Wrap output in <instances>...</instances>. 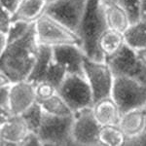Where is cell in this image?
<instances>
[{
	"mask_svg": "<svg viewBox=\"0 0 146 146\" xmlns=\"http://www.w3.org/2000/svg\"><path fill=\"white\" fill-rule=\"evenodd\" d=\"M34 25L22 38L10 42L0 53V72L13 83L27 80L39 50Z\"/></svg>",
	"mask_w": 146,
	"mask_h": 146,
	"instance_id": "6da1fadb",
	"label": "cell"
},
{
	"mask_svg": "<svg viewBox=\"0 0 146 146\" xmlns=\"http://www.w3.org/2000/svg\"><path fill=\"white\" fill-rule=\"evenodd\" d=\"M106 29L108 27L101 0H88L84 17L77 31L81 48L87 58L95 60H104L98 48V42Z\"/></svg>",
	"mask_w": 146,
	"mask_h": 146,
	"instance_id": "7a4b0ae2",
	"label": "cell"
},
{
	"mask_svg": "<svg viewBox=\"0 0 146 146\" xmlns=\"http://www.w3.org/2000/svg\"><path fill=\"white\" fill-rule=\"evenodd\" d=\"M35 34L39 45L56 48L63 45H79L80 39L75 32L58 21L44 14L34 23Z\"/></svg>",
	"mask_w": 146,
	"mask_h": 146,
	"instance_id": "3957f363",
	"label": "cell"
},
{
	"mask_svg": "<svg viewBox=\"0 0 146 146\" xmlns=\"http://www.w3.org/2000/svg\"><path fill=\"white\" fill-rule=\"evenodd\" d=\"M58 94L73 113L92 108L95 103L93 93L85 75H67L58 89Z\"/></svg>",
	"mask_w": 146,
	"mask_h": 146,
	"instance_id": "277c9868",
	"label": "cell"
},
{
	"mask_svg": "<svg viewBox=\"0 0 146 146\" xmlns=\"http://www.w3.org/2000/svg\"><path fill=\"white\" fill-rule=\"evenodd\" d=\"M111 98L122 113L146 106V85L127 77H115Z\"/></svg>",
	"mask_w": 146,
	"mask_h": 146,
	"instance_id": "5b68a950",
	"label": "cell"
},
{
	"mask_svg": "<svg viewBox=\"0 0 146 146\" xmlns=\"http://www.w3.org/2000/svg\"><path fill=\"white\" fill-rule=\"evenodd\" d=\"M72 120L73 115L54 116L44 112L43 120L37 133L42 145H74L71 135Z\"/></svg>",
	"mask_w": 146,
	"mask_h": 146,
	"instance_id": "8992f818",
	"label": "cell"
},
{
	"mask_svg": "<svg viewBox=\"0 0 146 146\" xmlns=\"http://www.w3.org/2000/svg\"><path fill=\"white\" fill-rule=\"evenodd\" d=\"M84 75L91 87L95 102L111 96L115 75L105 60H95L86 58Z\"/></svg>",
	"mask_w": 146,
	"mask_h": 146,
	"instance_id": "52a82bcc",
	"label": "cell"
},
{
	"mask_svg": "<svg viewBox=\"0 0 146 146\" xmlns=\"http://www.w3.org/2000/svg\"><path fill=\"white\" fill-rule=\"evenodd\" d=\"M104 60L111 68L115 77L131 78L146 85V67L138 60L135 51L126 44Z\"/></svg>",
	"mask_w": 146,
	"mask_h": 146,
	"instance_id": "ba28073f",
	"label": "cell"
},
{
	"mask_svg": "<svg viewBox=\"0 0 146 146\" xmlns=\"http://www.w3.org/2000/svg\"><path fill=\"white\" fill-rule=\"evenodd\" d=\"M88 0H56L48 3L45 14L77 34Z\"/></svg>",
	"mask_w": 146,
	"mask_h": 146,
	"instance_id": "9c48e42d",
	"label": "cell"
},
{
	"mask_svg": "<svg viewBox=\"0 0 146 146\" xmlns=\"http://www.w3.org/2000/svg\"><path fill=\"white\" fill-rule=\"evenodd\" d=\"M100 125L98 123L92 108L81 110L73 114L71 135L74 145H100L98 133Z\"/></svg>",
	"mask_w": 146,
	"mask_h": 146,
	"instance_id": "30bf717a",
	"label": "cell"
},
{
	"mask_svg": "<svg viewBox=\"0 0 146 146\" xmlns=\"http://www.w3.org/2000/svg\"><path fill=\"white\" fill-rule=\"evenodd\" d=\"M54 60L67 75H84V62L87 58L79 45H63L53 48Z\"/></svg>",
	"mask_w": 146,
	"mask_h": 146,
	"instance_id": "8fae6325",
	"label": "cell"
},
{
	"mask_svg": "<svg viewBox=\"0 0 146 146\" xmlns=\"http://www.w3.org/2000/svg\"><path fill=\"white\" fill-rule=\"evenodd\" d=\"M36 101L34 83L28 80H23L11 85L10 111L13 115H22Z\"/></svg>",
	"mask_w": 146,
	"mask_h": 146,
	"instance_id": "7c38bea8",
	"label": "cell"
},
{
	"mask_svg": "<svg viewBox=\"0 0 146 146\" xmlns=\"http://www.w3.org/2000/svg\"><path fill=\"white\" fill-rule=\"evenodd\" d=\"M27 123L22 115H12L0 122L1 145H20L29 133Z\"/></svg>",
	"mask_w": 146,
	"mask_h": 146,
	"instance_id": "4fadbf2b",
	"label": "cell"
},
{
	"mask_svg": "<svg viewBox=\"0 0 146 146\" xmlns=\"http://www.w3.org/2000/svg\"><path fill=\"white\" fill-rule=\"evenodd\" d=\"M119 127L129 141L135 139L146 131V110L145 108H136L122 113Z\"/></svg>",
	"mask_w": 146,
	"mask_h": 146,
	"instance_id": "5bb4252c",
	"label": "cell"
},
{
	"mask_svg": "<svg viewBox=\"0 0 146 146\" xmlns=\"http://www.w3.org/2000/svg\"><path fill=\"white\" fill-rule=\"evenodd\" d=\"M92 111L100 126L119 125L122 112L111 96L102 98L94 103Z\"/></svg>",
	"mask_w": 146,
	"mask_h": 146,
	"instance_id": "9a60e30c",
	"label": "cell"
},
{
	"mask_svg": "<svg viewBox=\"0 0 146 146\" xmlns=\"http://www.w3.org/2000/svg\"><path fill=\"white\" fill-rule=\"evenodd\" d=\"M101 2H102L104 18L108 29L124 33L131 23L128 13L122 7L115 3L102 1V0Z\"/></svg>",
	"mask_w": 146,
	"mask_h": 146,
	"instance_id": "2e32d148",
	"label": "cell"
},
{
	"mask_svg": "<svg viewBox=\"0 0 146 146\" xmlns=\"http://www.w3.org/2000/svg\"><path fill=\"white\" fill-rule=\"evenodd\" d=\"M47 5V0H22L18 9L13 14V21L33 23L45 14Z\"/></svg>",
	"mask_w": 146,
	"mask_h": 146,
	"instance_id": "e0dca14e",
	"label": "cell"
},
{
	"mask_svg": "<svg viewBox=\"0 0 146 146\" xmlns=\"http://www.w3.org/2000/svg\"><path fill=\"white\" fill-rule=\"evenodd\" d=\"M54 62L53 48L47 46H39L38 54L36 60L28 77V81L36 84L38 82L44 81L51 64Z\"/></svg>",
	"mask_w": 146,
	"mask_h": 146,
	"instance_id": "ac0fdd59",
	"label": "cell"
},
{
	"mask_svg": "<svg viewBox=\"0 0 146 146\" xmlns=\"http://www.w3.org/2000/svg\"><path fill=\"white\" fill-rule=\"evenodd\" d=\"M124 42L127 46L133 50L146 47V22L143 20L131 23L123 33Z\"/></svg>",
	"mask_w": 146,
	"mask_h": 146,
	"instance_id": "d6986e66",
	"label": "cell"
},
{
	"mask_svg": "<svg viewBox=\"0 0 146 146\" xmlns=\"http://www.w3.org/2000/svg\"><path fill=\"white\" fill-rule=\"evenodd\" d=\"M124 44L123 33L112 29H106L101 35L98 42V48L105 60L107 56L114 55L117 51H119Z\"/></svg>",
	"mask_w": 146,
	"mask_h": 146,
	"instance_id": "ffe728a7",
	"label": "cell"
},
{
	"mask_svg": "<svg viewBox=\"0 0 146 146\" xmlns=\"http://www.w3.org/2000/svg\"><path fill=\"white\" fill-rule=\"evenodd\" d=\"M98 142L103 146H123L126 145L127 138L119 125L100 126Z\"/></svg>",
	"mask_w": 146,
	"mask_h": 146,
	"instance_id": "44dd1931",
	"label": "cell"
},
{
	"mask_svg": "<svg viewBox=\"0 0 146 146\" xmlns=\"http://www.w3.org/2000/svg\"><path fill=\"white\" fill-rule=\"evenodd\" d=\"M39 102V101H38ZM44 112L54 116H71L74 113L58 93L48 100L40 101Z\"/></svg>",
	"mask_w": 146,
	"mask_h": 146,
	"instance_id": "7402d4cb",
	"label": "cell"
},
{
	"mask_svg": "<svg viewBox=\"0 0 146 146\" xmlns=\"http://www.w3.org/2000/svg\"><path fill=\"white\" fill-rule=\"evenodd\" d=\"M22 116L25 119L29 131L38 133V129L41 126L44 116V110L38 101H36L27 110H25L22 114Z\"/></svg>",
	"mask_w": 146,
	"mask_h": 146,
	"instance_id": "603a6c76",
	"label": "cell"
},
{
	"mask_svg": "<svg viewBox=\"0 0 146 146\" xmlns=\"http://www.w3.org/2000/svg\"><path fill=\"white\" fill-rule=\"evenodd\" d=\"M112 2L124 9L128 13L131 23L140 20V0H102Z\"/></svg>",
	"mask_w": 146,
	"mask_h": 146,
	"instance_id": "cb8c5ba5",
	"label": "cell"
},
{
	"mask_svg": "<svg viewBox=\"0 0 146 146\" xmlns=\"http://www.w3.org/2000/svg\"><path fill=\"white\" fill-rule=\"evenodd\" d=\"M66 76H67V73L65 72V70L54 60V62L51 64L49 70L47 71L45 81L51 83L52 85H54L56 89H58V87L62 85L63 80L65 79Z\"/></svg>",
	"mask_w": 146,
	"mask_h": 146,
	"instance_id": "d4e9b609",
	"label": "cell"
},
{
	"mask_svg": "<svg viewBox=\"0 0 146 146\" xmlns=\"http://www.w3.org/2000/svg\"><path fill=\"white\" fill-rule=\"evenodd\" d=\"M33 25L34 23H30L27 22H22V21H13V23H12L8 33H7L9 43L23 37L33 27Z\"/></svg>",
	"mask_w": 146,
	"mask_h": 146,
	"instance_id": "484cf974",
	"label": "cell"
},
{
	"mask_svg": "<svg viewBox=\"0 0 146 146\" xmlns=\"http://www.w3.org/2000/svg\"><path fill=\"white\" fill-rule=\"evenodd\" d=\"M35 93H36L37 101H43L48 100L51 96L56 95L58 93V89L54 85L47 81H41L35 84Z\"/></svg>",
	"mask_w": 146,
	"mask_h": 146,
	"instance_id": "4316f807",
	"label": "cell"
},
{
	"mask_svg": "<svg viewBox=\"0 0 146 146\" xmlns=\"http://www.w3.org/2000/svg\"><path fill=\"white\" fill-rule=\"evenodd\" d=\"M12 23H13V14L0 7V33H8Z\"/></svg>",
	"mask_w": 146,
	"mask_h": 146,
	"instance_id": "83f0119b",
	"label": "cell"
},
{
	"mask_svg": "<svg viewBox=\"0 0 146 146\" xmlns=\"http://www.w3.org/2000/svg\"><path fill=\"white\" fill-rule=\"evenodd\" d=\"M37 145H42L40 138L38 136V133H34V131H29L27 133V136L25 137V139L23 140L21 146H37Z\"/></svg>",
	"mask_w": 146,
	"mask_h": 146,
	"instance_id": "f1b7e54d",
	"label": "cell"
},
{
	"mask_svg": "<svg viewBox=\"0 0 146 146\" xmlns=\"http://www.w3.org/2000/svg\"><path fill=\"white\" fill-rule=\"evenodd\" d=\"M22 0H0V7L14 14L18 9Z\"/></svg>",
	"mask_w": 146,
	"mask_h": 146,
	"instance_id": "f546056e",
	"label": "cell"
},
{
	"mask_svg": "<svg viewBox=\"0 0 146 146\" xmlns=\"http://www.w3.org/2000/svg\"><path fill=\"white\" fill-rule=\"evenodd\" d=\"M127 145H136V146H146V131L140 136L135 139L129 141Z\"/></svg>",
	"mask_w": 146,
	"mask_h": 146,
	"instance_id": "4dcf8cb0",
	"label": "cell"
},
{
	"mask_svg": "<svg viewBox=\"0 0 146 146\" xmlns=\"http://www.w3.org/2000/svg\"><path fill=\"white\" fill-rule=\"evenodd\" d=\"M135 55L137 56L138 60L140 62L141 64L144 65L146 67V47L138 49V50H135Z\"/></svg>",
	"mask_w": 146,
	"mask_h": 146,
	"instance_id": "1f68e13d",
	"label": "cell"
},
{
	"mask_svg": "<svg viewBox=\"0 0 146 146\" xmlns=\"http://www.w3.org/2000/svg\"><path fill=\"white\" fill-rule=\"evenodd\" d=\"M9 44V40H8V37H7V34L5 33H0V53L3 52L5 49L7 48Z\"/></svg>",
	"mask_w": 146,
	"mask_h": 146,
	"instance_id": "d6a6232c",
	"label": "cell"
},
{
	"mask_svg": "<svg viewBox=\"0 0 146 146\" xmlns=\"http://www.w3.org/2000/svg\"><path fill=\"white\" fill-rule=\"evenodd\" d=\"M140 19L146 22V0H140Z\"/></svg>",
	"mask_w": 146,
	"mask_h": 146,
	"instance_id": "836d02e7",
	"label": "cell"
},
{
	"mask_svg": "<svg viewBox=\"0 0 146 146\" xmlns=\"http://www.w3.org/2000/svg\"><path fill=\"white\" fill-rule=\"evenodd\" d=\"M48 1V3H50V2H53V1H56V0H47Z\"/></svg>",
	"mask_w": 146,
	"mask_h": 146,
	"instance_id": "e575fe53",
	"label": "cell"
},
{
	"mask_svg": "<svg viewBox=\"0 0 146 146\" xmlns=\"http://www.w3.org/2000/svg\"><path fill=\"white\" fill-rule=\"evenodd\" d=\"M144 108H145V110H146V106H145V107H144Z\"/></svg>",
	"mask_w": 146,
	"mask_h": 146,
	"instance_id": "d590c367",
	"label": "cell"
}]
</instances>
